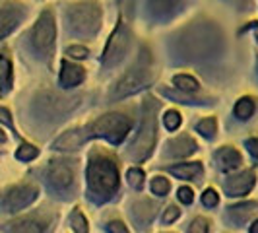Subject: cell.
Listing matches in <instances>:
<instances>
[{
	"instance_id": "1",
	"label": "cell",
	"mask_w": 258,
	"mask_h": 233,
	"mask_svg": "<svg viewBox=\"0 0 258 233\" xmlns=\"http://www.w3.org/2000/svg\"><path fill=\"white\" fill-rule=\"evenodd\" d=\"M116 187H118V169L115 161L103 155H93L88 165V189L93 200L97 202L109 200L115 194Z\"/></svg>"
},
{
	"instance_id": "2",
	"label": "cell",
	"mask_w": 258,
	"mask_h": 233,
	"mask_svg": "<svg viewBox=\"0 0 258 233\" xmlns=\"http://www.w3.org/2000/svg\"><path fill=\"white\" fill-rule=\"evenodd\" d=\"M66 18H68V26L74 33L93 35L97 33L99 24H101V10L95 0H86V2L72 6L66 14Z\"/></svg>"
},
{
	"instance_id": "3",
	"label": "cell",
	"mask_w": 258,
	"mask_h": 233,
	"mask_svg": "<svg viewBox=\"0 0 258 233\" xmlns=\"http://www.w3.org/2000/svg\"><path fill=\"white\" fill-rule=\"evenodd\" d=\"M155 111H157V103L155 99H148L144 105V121H142V129L140 134L136 138V142L132 144V157L136 161H142L148 155L152 154L155 144Z\"/></svg>"
},
{
	"instance_id": "4",
	"label": "cell",
	"mask_w": 258,
	"mask_h": 233,
	"mask_svg": "<svg viewBox=\"0 0 258 233\" xmlns=\"http://www.w3.org/2000/svg\"><path fill=\"white\" fill-rule=\"evenodd\" d=\"M130 132V121L124 115L118 113H109V115L97 119L90 127L91 136L97 138H107L109 142L118 144L126 138V134Z\"/></svg>"
},
{
	"instance_id": "5",
	"label": "cell",
	"mask_w": 258,
	"mask_h": 233,
	"mask_svg": "<svg viewBox=\"0 0 258 233\" xmlns=\"http://www.w3.org/2000/svg\"><path fill=\"white\" fill-rule=\"evenodd\" d=\"M128 45H130V31L128 27L124 24H118L116 29L113 31V35L109 39L107 43V49L103 52V65L105 66H113L116 65L124 54L128 51Z\"/></svg>"
},
{
	"instance_id": "6",
	"label": "cell",
	"mask_w": 258,
	"mask_h": 233,
	"mask_svg": "<svg viewBox=\"0 0 258 233\" xmlns=\"http://www.w3.org/2000/svg\"><path fill=\"white\" fill-rule=\"evenodd\" d=\"M148 70H150V68H140V66H136V68H132L130 72H126L115 86V90H113V99H122V97H126L130 93H136V91L142 90L144 86L152 80Z\"/></svg>"
},
{
	"instance_id": "7",
	"label": "cell",
	"mask_w": 258,
	"mask_h": 233,
	"mask_svg": "<svg viewBox=\"0 0 258 233\" xmlns=\"http://www.w3.org/2000/svg\"><path fill=\"white\" fill-rule=\"evenodd\" d=\"M56 37V27H54V20H52V14L49 10L39 16L35 29H33V45L35 49L41 52L51 51L52 43Z\"/></svg>"
},
{
	"instance_id": "8",
	"label": "cell",
	"mask_w": 258,
	"mask_h": 233,
	"mask_svg": "<svg viewBox=\"0 0 258 233\" xmlns=\"http://www.w3.org/2000/svg\"><path fill=\"white\" fill-rule=\"evenodd\" d=\"M35 198H37V187H33V185H20V187H14V189H10L8 193L4 194L2 206L6 208L8 212H16V210H22V208L29 206Z\"/></svg>"
},
{
	"instance_id": "9",
	"label": "cell",
	"mask_w": 258,
	"mask_h": 233,
	"mask_svg": "<svg viewBox=\"0 0 258 233\" xmlns=\"http://www.w3.org/2000/svg\"><path fill=\"white\" fill-rule=\"evenodd\" d=\"M225 193L229 196H239V194H246L252 187H254V173L252 171H243L229 177L225 181Z\"/></svg>"
},
{
	"instance_id": "10",
	"label": "cell",
	"mask_w": 258,
	"mask_h": 233,
	"mask_svg": "<svg viewBox=\"0 0 258 233\" xmlns=\"http://www.w3.org/2000/svg\"><path fill=\"white\" fill-rule=\"evenodd\" d=\"M74 179V173L72 169L68 167L62 161H52V165L49 167V183H51L54 189L58 191H64L72 185Z\"/></svg>"
},
{
	"instance_id": "11",
	"label": "cell",
	"mask_w": 258,
	"mask_h": 233,
	"mask_svg": "<svg viewBox=\"0 0 258 233\" xmlns=\"http://www.w3.org/2000/svg\"><path fill=\"white\" fill-rule=\"evenodd\" d=\"M84 78H86V72H84V68H82V66L72 65V63H68V61L62 63V70H60V84H62L64 88L78 86Z\"/></svg>"
},
{
	"instance_id": "12",
	"label": "cell",
	"mask_w": 258,
	"mask_h": 233,
	"mask_svg": "<svg viewBox=\"0 0 258 233\" xmlns=\"http://www.w3.org/2000/svg\"><path fill=\"white\" fill-rule=\"evenodd\" d=\"M196 150V142H194L190 136H179L175 140L169 142L167 154L171 157H184V155H190Z\"/></svg>"
},
{
	"instance_id": "13",
	"label": "cell",
	"mask_w": 258,
	"mask_h": 233,
	"mask_svg": "<svg viewBox=\"0 0 258 233\" xmlns=\"http://www.w3.org/2000/svg\"><path fill=\"white\" fill-rule=\"evenodd\" d=\"M86 138H88V134H84L82 130H68L60 138H56L54 150H74V148H80Z\"/></svg>"
},
{
	"instance_id": "14",
	"label": "cell",
	"mask_w": 258,
	"mask_h": 233,
	"mask_svg": "<svg viewBox=\"0 0 258 233\" xmlns=\"http://www.w3.org/2000/svg\"><path fill=\"white\" fill-rule=\"evenodd\" d=\"M47 229V223L45 221L33 220V218H27V220H20L10 223V231L12 233H45Z\"/></svg>"
},
{
	"instance_id": "15",
	"label": "cell",
	"mask_w": 258,
	"mask_h": 233,
	"mask_svg": "<svg viewBox=\"0 0 258 233\" xmlns=\"http://www.w3.org/2000/svg\"><path fill=\"white\" fill-rule=\"evenodd\" d=\"M256 212H258L256 202H243V204H237V206L229 208V216H231V220L235 223H243L250 216H254Z\"/></svg>"
},
{
	"instance_id": "16",
	"label": "cell",
	"mask_w": 258,
	"mask_h": 233,
	"mask_svg": "<svg viewBox=\"0 0 258 233\" xmlns=\"http://www.w3.org/2000/svg\"><path fill=\"white\" fill-rule=\"evenodd\" d=\"M20 22V12L14 8H4L0 10V37L8 35Z\"/></svg>"
},
{
	"instance_id": "17",
	"label": "cell",
	"mask_w": 258,
	"mask_h": 233,
	"mask_svg": "<svg viewBox=\"0 0 258 233\" xmlns=\"http://www.w3.org/2000/svg\"><path fill=\"white\" fill-rule=\"evenodd\" d=\"M179 6V0H150V8L155 18H167Z\"/></svg>"
},
{
	"instance_id": "18",
	"label": "cell",
	"mask_w": 258,
	"mask_h": 233,
	"mask_svg": "<svg viewBox=\"0 0 258 233\" xmlns=\"http://www.w3.org/2000/svg\"><path fill=\"white\" fill-rule=\"evenodd\" d=\"M218 159H220L223 169H235L241 165V154L235 148H229V146L218 152Z\"/></svg>"
},
{
	"instance_id": "19",
	"label": "cell",
	"mask_w": 258,
	"mask_h": 233,
	"mask_svg": "<svg viewBox=\"0 0 258 233\" xmlns=\"http://www.w3.org/2000/svg\"><path fill=\"white\" fill-rule=\"evenodd\" d=\"M10 86H12V65H10V61H8V56H0V91L4 93V91L10 90Z\"/></svg>"
},
{
	"instance_id": "20",
	"label": "cell",
	"mask_w": 258,
	"mask_h": 233,
	"mask_svg": "<svg viewBox=\"0 0 258 233\" xmlns=\"http://www.w3.org/2000/svg\"><path fill=\"white\" fill-rule=\"evenodd\" d=\"M169 171H171L173 175L181 177V179H192V177L202 173V165H200V163H181V165L171 167Z\"/></svg>"
},
{
	"instance_id": "21",
	"label": "cell",
	"mask_w": 258,
	"mask_h": 233,
	"mask_svg": "<svg viewBox=\"0 0 258 233\" xmlns=\"http://www.w3.org/2000/svg\"><path fill=\"white\" fill-rule=\"evenodd\" d=\"M254 113V103H252V99L250 97H243V99H239L237 105H235V115L239 116V119H250V115Z\"/></svg>"
},
{
	"instance_id": "22",
	"label": "cell",
	"mask_w": 258,
	"mask_h": 233,
	"mask_svg": "<svg viewBox=\"0 0 258 233\" xmlns=\"http://www.w3.org/2000/svg\"><path fill=\"white\" fill-rule=\"evenodd\" d=\"M173 84L179 88L181 91H196L198 90V82L194 78L186 76V74H179L173 78Z\"/></svg>"
},
{
	"instance_id": "23",
	"label": "cell",
	"mask_w": 258,
	"mask_h": 233,
	"mask_svg": "<svg viewBox=\"0 0 258 233\" xmlns=\"http://www.w3.org/2000/svg\"><path fill=\"white\" fill-rule=\"evenodd\" d=\"M39 154V150L35 146H31V144H24V146H20V150L16 152V157L18 159H22V161H29V159H35Z\"/></svg>"
},
{
	"instance_id": "24",
	"label": "cell",
	"mask_w": 258,
	"mask_h": 233,
	"mask_svg": "<svg viewBox=\"0 0 258 233\" xmlns=\"http://www.w3.org/2000/svg\"><path fill=\"white\" fill-rule=\"evenodd\" d=\"M198 132L206 138H212L216 134V119H204L198 123Z\"/></svg>"
},
{
	"instance_id": "25",
	"label": "cell",
	"mask_w": 258,
	"mask_h": 233,
	"mask_svg": "<svg viewBox=\"0 0 258 233\" xmlns=\"http://www.w3.org/2000/svg\"><path fill=\"white\" fill-rule=\"evenodd\" d=\"M72 227L76 229V233H88V221L80 210H74L72 214Z\"/></svg>"
},
{
	"instance_id": "26",
	"label": "cell",
	"mask_w": 258,
	"mask_h": 233,
	"mask_svg": "<svg viewBox=\"0 0 258 233\" xmlns=\"http://www.w3.org/2000/svg\"><path fill=\"white\" fill-rule=\"evenodd\" d=\"M169 189H171V185H169V181L163 179V177H155L154 181H152V191H154V194L163 196V194L169 193Z\"/></svg>"
},
{
	"instance_id": "27",
	"label": "cell",
	"mask_w": 258,
	"mask_h": 233,
	"mask_svg": "<svg viewBox=\"0 0 258 233\" xmlns=\"http://www.w3.org/2000/svg\"><path fill=\"white\" fill-rule=\"evenodd\" d=\"M163 123H165V127H167L169 130H175L179 129V125H181V115L177 113V111H167L165 113V116H163Z\"/></svg>"
},
{
	"instance_id": "28",
	"label": "cell",
	"mask_w": 258,
	"mask_h": 233,
	"mask_svg": "<svg viewBox=\"0 0 258 233\" xmlns=\"http://www.w3.org/2000/svg\"><path fill=\"white\" fill-rule=\"evenodd\" d=\"M128 181H130V185H132L134 189H140V187L144 185V171H142V169H138V167L130 169V171H128Z\"/></svg>"
},
{
	"instance_id": "29",
	"label": "cell",
	"mask_w": 258,
	"mask_h": 233,
	"mask_svg": "<svg viewBox=\"0 0 258 233\" xmlns=\"http://www.w3.org/2000/svg\"><path fill=\"white\" fill-rule=\"evenodd\" d=\"M190 233H208V220L206 218H196L190 225Z\"/></svg>"
},
{
	"instance_id": "30",
	"label": "cell",
	"mask_w": 258,
	"mask_h": 233,
	"mask_svg": "<svg viewBox=\"0 0 258 233\" xmlns=\"http://www.w3.org/2000/svg\"><path fill=\"white\" fill-rule=\"evenodd\" d=\"M202 202L206 204V206H216L218 202H220V198H218V193L214 191V189H208L204 196H202Z\"/></svg>"
},
{
	"instance_id": "31",
	"label": "cell",
	"mask_w": 258,
	"mask_h": 233,
	"mask_svg": "<svg viewBox=\"0 0 258 233\" xmlns=\"http://www.w3.org/2000/svg\"><path fill=\"white\" fill-rule=\"evenodd\" d=\"M177 196H179V200L181 202H184V204H190L194 198V193L192 189H188V187H181L179 189V193H177Z\"/></svg>"
},
{
	"instance_id": "32",
	"label": "cell",
	"mask_w": 258,
	"mask_h": 233,
	"mask_svg": "<svg viewBox=\"0 0 258 233\" xmlns=\"http://www.w3.org/2000/svg\"><path fill=\"white\" fill-rule=\"evenodd\" d=\"M68 54L70 56H74V59H86L88 56V49L86 47H80V45H72V47H68Z\"/></svg>"
},
{
	"instance_id": "33",
	"label": "cell",
	"mask_w": 258,
	"mask_h": 233,
	"mask_svg": "<svg viewBox=\"0 0 258 233\" xmlns=\"http://www.w3.org/2000/svg\"><path fill=\"white\" fill-rule=\"evenodd\" d=\"M107 231L109 233H130L128 229H126V225L122 223V221H109V225H107Z\"/></svg>"
},
{
	"instance_id": "34",
	"label": "cell",
	"mask_w": 258,
	"mask_h": 233,
	"mask_svg": "<svg viewBox=\"0 0 258 233\" xmlns=\"http://www.w3.org/2000/svg\"><path fill=\"white\" fill-rule=\"evenodd\" d=\"M181 216V210H177L175 206H171L165 210V214H163V223H171V221H175L177 218Z\"/></svg>"
},
{
	"instance_id": "35",
	"label": "cell",
	"mask_w": 258,
	"mask_h": 233,
	"mask_svg": "<svg viewBox=\"0 0 258 233\" xmlns=\"http://www.w3.org/2000/svg\"><path fill=\"white\" fill-rule=\"evenodd\" d=\"M246 148H248V152L258 157V138H250V140H246Z\"/></svg>"
},
{
	"instance_id": "36",
	"label": "cell",
	"mask_w": 258,
	"mask_h": 233,
	"mask_svg": "<svg viewBox=\"0 0 258 233\" xmlns=\"http://www.w3.org/2000/svg\"><path fill=\"white\" fill-rule=\"evenodd\" d=\"M0 121H4L6 125H12V115H10L8 109H2V107H0Z\"/></svg>"
},
{
	"instance_id": "37",
	"label": "cell",
	"mask_w": 258,
	"mask_h": 233,
	"mask_svg": "<svg viewBox=\"0 0 258 233\" xmlns=\"http://www.w3.org/2000/svg\"><path fill=\"white\" fill-rule=\"evenodd\" d=\"M250 233H258V221L252 223V227H250Z\"/></svg>"
},
{
	"instance_id": "38",
	"label": "cell",
	"mask_w": 258,
	"mask_h": 233,
	"mask_svg": "<svg viewBox=\"0 0 258 233\" xmlns=\"http://www.w3.org/2000/svg\"><path fill=\"white\" fill-rule=\"evenodd\" d=\"M4 140H6V134H4L2 130H0V142H4Z\"/></svg>"
}]
</instances>
